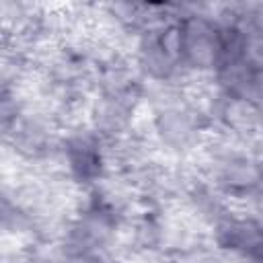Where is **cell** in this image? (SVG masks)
<instances>
[{"mask_svg": "<svg viewBox=\"0 0 263 263\" xmlns=\"http://www.w3.org/2000/svg\"><path fill=\"white\" fill-rule=\"evenodd\" d=\"M154 127L164 146L173 150H185L197 140L199 121L195 117V109L177 101H166L156 115Z\"/></svg>", "mask_w": 263, "mask_h": 263, "instance_id": "cell-1", "label": "cell"}]
</instances>
